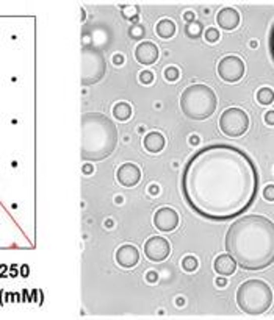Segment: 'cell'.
I'll return each mask as SVG.
<instances>
[{"instance_id": "1", "label": "cell", "mask_w": 274, "mask_h": 320, "mask_svg": "<svg viewBox=\"0 0 274 320\" xmlns=\"http://www.w3.org/2000/svg\"><path fill=\"white\" fill-rule=\"evenodd\" d=\"M187 206L205 220H234L254 205L260 180L252 158L231 144L199 148L180 178Z\"/></svg>"}, {"instance_id": "2", "label": "cell", "mask_w": 274, "mask_h": 320, "mask_svg": "<svg viewBox=\"0 0 274 320\" xmlns=\"http://www.w3.org/2000/svg\"><path fill=\"white\" fill-rule=\"evenodd\" d=\"M224 247L245 270H263L274 263V222L248 214L237 219L226 233Z\"/></svg>"}, {"instance_id": "3", "label": "cell", "mask_w": 274, "mask_h": 320, "mask_svg": "<svg viewBox=\"0 0 274 320\" xmlns=\"http://www.w3.org/2000/svg\"><path fill=\"white\" fill-rule=\"evenodd\" d=\"M118 145V127L102 113L82 116V161L93 163L108 158Z\"/></svg>"}, {"instance_id": "4", "label": "cell", "mask_w": 274, "mask_h": 320, "mask_svg": "<svg viewBox=\"0 0 274 320\" xmlns=\"http://www.w3.org/2000/svg\"><path fill=\"white\" fill-rule=\"evenodd\" d=\"M218 106L215 91L207 85H191L180 96V110L191 120H205L213 116Z\"/></svg>"}, {"instance_id": "5", "label": "cell", "mask_w": 274, "mask_h": 320, "mask_svg": "<svg viewBox=\"0 0 274 320\" xmlns=\"http://www.w3.org/2000/svg\"><path fill=\"white\" fill-rule=\"evenodd\" d=\"M272 289L258 278L248 280L238 286L235 300L238 308L248 315H262L272 304Z\"/></svg>"}, {"instance_id": "6", "label": "cell", "mask_w": 274, "mask_h": 320, "mask_svg": "<svg viewBox=\"0 0 274 320\" xmlns=\"http://www.w3.org/2000/svg\"><path fill=\"white\" fill-rule=\"evenodd\" d=\"M106 72L105 55L93 45H83L82 49V86H93L99 83Z\"/></svg>"}, {"instance_id": "7", "label": "cell", "mask_w": 274, "mask_h": 320, "mask_svg": "<svg viewBox=\"0 0 274 320\" xmlns=\"http://www.w3.org/2000/svg\"><path fill=\"white\" fill-rule=\"evenodd\" d=\"M220 130L224 136H229V138H241L249 130V116L245 110L237 108H227L223 111L220 116Z\"/></svg>"}, {"instance_id": "8", "label": "cell", "mask_w": 274, "mask_h": 320, "mask_svg": "<svg viewBox=\"0 0 274 320\" xmlns=\"http://www.w3.org/2000/svg\"><path fill=\"white\" fill-rule=\"evenodd\" d=\"M245 61L237 55H227L218 63V75L226 83H237L245 75Z\"/></svg>"}, {"instance_id": "9", "label": "cell", "mask_w": 274, "mask_h": 320, "mask_svg": "<svg viewBox=\"0 0 274 320\" xmlns=\"http://www.w3.org/2000/svg\"><path fill=\"white\" fill-rule=\"evenodd\" d=\"M171 253V244L163 236H152L144 244V255L152 263H161Z\"/></svg>"}, {"instance_id": "10", "label": "cell", "mask_w": 274, "mask_h": 320, "mask_svg": "<svg viewBox=\"0 0 274 320\" xmlns=\"http://www.w3.org/2000/svg\"><path fill=\"white\" fill-rule=\"evenodd\" d=\"M179 220L180 217L177 214V211H174L173 208H160L154 214V225L161 233L174 231L179 226Z\"/></svg>"}, {"instance_id": "11", "label": "cell", "mask_w": 274, "mask_h": 320, "mask_svg": "<svg viewBox=\"0 0 274 320\" xmlns=\"http://www.w3.org/2000/svg\"><path fill=\"white\" fill-rule=\"evenodd\" d=\"M116 178L121 186L124 188H133L141 181V171L140 167L133 163H126L118 169Z\"/></svg>"}, {"instance_id": "12", "label": "cell", "mask_w": 274, "mask_h": 320, "mask_svg": "<svg viewBox=\"0 0 274 320\" xmlns=\"http://www.w3.org/2000/svg\"><path fill=\"white\" fill-rule=\"evenodd\" d=\"M158 55H160L158 47L150 41H144V42L138 44V45H136V49H135V59L143 66L154 64L155 61L158 59Z\"/></svg>"}, {"instance_id": "13", "label": "cell", "mask_w": 274, "mask_h": 320, "mask_svg": "<svg viewBox=\"0 0 274 320\" xmlns=\"http://www.w3.org/2000/svg\"><path fill=\"white\" fill-rule=\"evenodd\" d=\"M116 263L124 267V269H132L135 267L136 264L140 263V252L136 247L130 246V244H124V246H121L118 250H116Z\"/></svg>"}, {"instance_id": "14", "label": "cell", "mask_w": 274, "mask_h": 320, "mask_svg": "<svg viewBox=\"0 0 274 320\" xmlns=\"http://www.w3.org/2000/svg\"><path fill=\"white\" fill-rule=\"evenodd\" d=\"M216 24L226 32H232L240 25V13L234 8H223L216 14Z\"/></svg>"}, {"instance_id": "15", "label": "cell", "mask_w": 274, "mask_h": 320, "mask_svg": "<svg viewBox=\"0 0 274 320\" xmlns=\"http://www.w3.org/2000/svg\"><path fill=\"white\" fill-rule=\"evenodd\" d=\"M237 266H238L237 261L227 252L216 256L215 263H213V269H215V272L218 273V275H223V277L234 275L235 270H237Z\"/></svg>"}, {"instance_id": "16", "label": "cell", "mask_w": 274, "mask_h": 320, "mask_svg": "<svg viewBox=\"0 0 274 320\" xmlns=\"http://www.w3.org/2000/svg\"><path fill=\"white\" fill-rule=\"evenodd\" d=\"M165 144H166L165 136L158 131L147 133L144 136V141H143V145L149 153H160V151L165 148Z\"/></svg>"}, {"instance_id": "17", "label": "cell", "mask_w": 274, "mask_h": 320, "mask_svg": "<svg viewBox=\"0 0 274 320\" xmlns=\"http://www.w3.org/2000/svg\"><path fill=\"white\" fill-rule=\"evenodd\" d=\"M155 32H157L158 38H161V39H170V38H173V36L176 35L177 27H176V24H174L173 21H170V19H161V21H158V24H157V27H155Z\"/></svg>"}, {"instance_id": "18", "label": "cell", "mask_w": 274, "mask_h": 320, "mask_svg": "<svg viewBox=\"0 0 274 320\" xmlns=\"http://www.w3.org/2000/svg\"><path fill=\"white\" fill-rule=\"evenodd\" d=\"M113 116L121 120V122H126L132 117V106L127 102H119L113 106Z\"/></svg>"}, {"instance_id": "19", "label": "cell", "mask_w": 274, "mask_h": 320, "mask_svg": "<svg viewBox=\"0 0 274 320\" xmlns=\"http://www.w3.org/2000/svg\"><path fill=\"white\" fill-rule=\"evenodd\" d=\"M202 33H204V25H202L199 21H194V22L185 25V35H187V38H190V39H197V38H201Z\"/></svg>"}, {"instance_id": "20", "label": "cell", "mask_w": 274, "mask_h": 320, "mask_svg": "<svg viewBox=\"0 0 274 320\" xmlns=\"http://www.w3.org/2000/svg\"><path fill=\"white\" fill-rule=\"evenodd\" d=\"M257 102L260 105H271L274 102V91L271 88H260L257 91Z\"/></svg>"}, {"instance_id": "21", "label": "cell", "mask_w": 274, "mask_h": 320, "mask_svg": "<svg viewBox=\"0 0 274 320\" xmlns=\"http://www.w3.org/2000/svg\"><path fill=\"white\" fill-rule=\"evenodd\" d=\"M197 267H199V261L196 260L194 256H185L184 260H182V269H184L185 272L191 273V272H196Z\"/></svg>"}, {"instance_id": "22", "label": "cell", "mask_w": 274, "mask_h": 320, "mask_svg": "<svg viewBox=\"0 0 274 320\" xmlns=\"http://www.w3.org/2000/svg\"><path fill=\"white\" fill-rule=\"evenodd\" d=\"M123 18L130 21L132 24L138 22V7H124L123 8Z\"/></svg>"}, {"instance_id": "23", "label": "cell", "mask_w": 274, "mask_h": 320, "mask_svg": "<svg viewBox=\"0 0 274 320\" xmlns=\"http://www.w3.org/2000/svg\"><path fill=\"white\" fill-rule=\"evenodd\" d=\"M129 36L132 38V39H143L144 36H146V30H144V27L141 25V24H133L130 28H129Z\"/></svg>"}, {"instance_id": "24", "label": "cell", "mask_w": 274, "mask_h": 320, "mask_svg": "<svg viewBox=\"0 0 274 320\" xmlns=\"http://www.w3.org/2000/svg\"><path fill=\"white\" fill-rule=\"evenodd\" d=\"M179 77H180V70L176 66H170V67L165 69V78L168 82L174 83V82L179 80Z\"/></svg>"}, {"instance_id": "25", "label": "cell", "mask_w": 274, "mask_h": 320, "mask_svg": "<svg viewBox=\"0 0 274 320\" xmlns=\"http://www.w3.org/2000/svg\"><path fill=\"white\" fill-rule=\"evenodd\" d=\"M204 36H205V41H207V42H210V44L218 42V41H220V38H221V35H220V32H218L216 28H207V30H205V33H204Z\"/></svg>"}, {"instance_id": "26", "label": "cell", "mask_w": 274, "mask_h": 320, "mask_svg": "<svg viewBox=\"0 0 274 320\" xmlns=\"http://www.w3.org/2000/svg\"><path fill=\"white\" fill-rule=\"evenodd\" d=\"M268 50H269V56L274 64V22L269 28V35H268Z\"/></svg>"}, {"instance_id": "27", "label": "cell", "mask_w": 274, "mask_h": 320, "mask_svg": "<svg viewBox=\"0 0 274 320\" xmlns=\"http://www.w3.org/2000/svg\"><path fill=\"white\" fill-rule=\"evenodd\" d=\"M263 199L266 202H274V185H266L262 191Z\"/></svg>"}, {"instance_id": "28", "label": "cell", "mask_w": 274, "mask_h": 320, "mask_svg": "<svg viewBox=\"0 0 274 320\" xmlns=\"http://www.w3.org/2000/svg\"><path fill=\"white\" fill-rule=\"evenodd\" d=\"M152 82H154V73H152L150 70H143L140 73V83L143 85H150Z\"/></svg>"}, {"instance_id": "29", "label": "cell", "mask_w": 274, "mask_h": 320, "mask_svg": "<svg viewBox=\"0 0 274 320\" xmlns=\"http://www.w3.org/2000/svg\"><path fill=\"white\" fill-rule=\"evenodd\" d=\"M263 120H265V124L272 127L274 125V110H268L263 116Z\"/></svg>"}, {"instance_id": "30", "label": "cell", "mask_w": 274, "mask_h": 320, "mask_svg": "<svg viewBox=\"0 0 274 320\" xmlns=\"http://www.w3.org/2000/svg\"><path fill=\"white\" fill-rule=\"evenodd\" d=\"M184 21H185L187 24L194 22V21H196V14H194L193 11H185V13H184Z\"/></svg>"}, {"instance_id": "31", "label": "cell", "mask_w": 274, "mask_h": 320, "mask_svg": "<svg viewBox=\"0 0 274 320\" xmlns=\"http://www.w3.org/2000/svg\"><path fill=\"white\" fill-rule=\"evenodd\" d=\"M146 280H147L149 283H157V280H158V273H157V272H147Z\"/></svg>"}, {"instance_id": "32", "label": "cell", "mask_w": 274, "mask_h": 320, "mask_svg": "<svg viewBox=\"0 0 274 320\" xmlns=\"http://www.w3.org/2000/svg\"><path fill=\"white\" fill-rule=\"evenodd\" d=\"M93 171H94V167H93V164H91V163H85L83 164V174L85 175H91V174H93Z\"/></svg>"}, {"instance_id": "33", "label": "cell", "mask_w": 274, "mask_h": 320, "mask_svg": "<svg viewBox=\"0 0 274 320\" xmlns=\"http://www.w3.org/2000/svg\"><path fill=\"white\" fill-rule=\"evenodd\" d=\"M124 61H126V58H124L123 55H119V53L113 56V63H115L116 66H121V64H124Z\"/></svg>"}, {"instance_id": "34", "label": "cell", "mask_w": 274, "mask_h": 320, "mask_svg": "<svg viewBox=\"0 0 274 320\" xmlns=\"http://www.w3.org/2000/svg\"><path fill=\"white\" fill-rule=\"evenodd\" d=\"M215 284H216L218 287H226V286H227V280H226V277H223V275H220V277L216 278V281H215Z\"/></svg>"}, {"instance_id": "35", "label": "cell", "mask_w": 274, "mask_h": 320, "mask_svg": "<svg viewBox=\"0 0 274 320\" xmlns=\"http://www.w3.org/2000/svg\"><path fill=\"white\" fill-rule=\"evenodd\" d=\"M199 142H201V139H199V136H196V134H193L191 138H190V144L191 145H199Z\"/></svg>"}, {"instance_id": "36", "label": "cell", "mask_w": 274, "mask_h": 320, "mask_svg": "<svg viewBox=\"0 0 274 320\" xmlns=\"http://www.w3.org/2000/svg\"><path fill=\"white\" fill-rule=\"evenodd\" d=\"M158 191H160V189H158V186H157V185H152V186L149 188V192H150L152 195H155V194H158Z\"/></svg>"}, {"instance_id": "37", "label": "cell", "mask_w": 274, "mask_h": 320, "mask_svg": "<svg viewBox=\"0 0 274 320\" xmlns=\"http://www.w3.org/2000/svg\"><path fill=\"white\" fill-rule=\"evenodd\" d=\"M105 225H106V228H110V226L113 228V225H115V223H113V220H110V219H108V220L105 222Z\"/></svg>"}, {"instance_id": "38", "label": "cell", "mask_w": 274, "mask_h": 320, "mask_svg": "<svg viewBox=\"0 0 274 320\" xmlns=\"http://www.w3.org/2000/svg\"><path fill=\"white\" fill-rule=\"evenodd\" d=\"M179 306H182V304H185V300L184 298H177V301H176Z\"/></svg>"}]
</instances>
